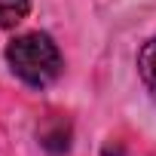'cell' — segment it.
<instances>
[{"instance_id": "obj_4", "label": "cell", "mask_w": 156, "mask_h": 156, "mask_svg": "<svg viewBox=\"0 0 156 156\" xmlns=\"http://www.w3.org/2000/svg\"><path fill=\"white\" fill-rule=\"evenodd\" d=\"M40 138H43V144H46L49 150H55V153H58V150H67V138H70L67 122L58 119V129H55V132H49V129L43 126V129H40Z\"/></svg>"}, {"instance_id": "obj_1", "label": "cell", "mask_w": 156, "mask_h": 156, "mask_svg": "<svg viewBox=\"0 0 156 156\" xmlns=\"http://www.w3.org/2000/svg\"><path fill=\"white\" fill-rule=\"evenodd\" d=\"M6 61L28 86H49L61 73V52L40 31L16 37L6 46Z\"/></svg>"}, {"instance_id": "obj_3", "label": "cell", "mask_w": 156, "mask_h": 156, "mask_svg": "<svg viewBox=\"0 0 156 156\" xmlns=\"http://www.w3.org/2000/svg\"><path fill=\"white\" fill-rule=\"evenodd\" d=\"M31 3L28 0H0V31L3 28H16L19 22H25Z\"/></svg>"}, {"instance_id": "obj_2", "label": "cell", "mask_w": 156, "mask_h": 156, "mask_svg": "<svg viewBox=\"0 0 156 156\" xmlns=\"http://www.w3.org/2000/svg\"><path fill=\"white\" fill-rule=\"evenodd\" d=\"M138 73H141L147 92L156 98V37H150L141 46V52H138Z\"/></svg>"}]
</instances>
